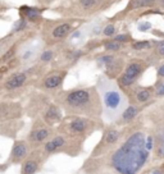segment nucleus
<instances>
[{"label":"nucleus","instance_id":"obj_1","mask_svg":"<svg viewBox=\"0 0 164 174\" xmlns=\"http://www.w3.org/2000/svg\"><path fill=\"white\" fill-rule=\"evenodd\" d=\"M149 152L145 133L135 130L109 154L107 168L118 174H137L149 159Z\"/></svg>","mask_w":164,"mask_h":174},{"label":"nucleus","instance_id":"obj_2","mask_svg":"<svg viewBox=\"0 0 164 174\" xmlns=\"http://www.w3.org/2000/svg\"><path fill=\"white\" fill-rule=\"evenodd\" d=\"M55 102L67 115H77L100 119L103 117V104L96 86L76 87L58 92Z\"/></svg>","mask_w":164,"mask_h":174},{"label":"nucleus","instance_id":"obj_3","mask_svg":"<svg viewBox=\"0 0 164 174\" xmlns=\"http://www.w3.org/2000/svg\"><path fill=\"white\" fill-rule=\"evenodd\" d=\"M96 89L100 94L103 104V115L108 122H117L124 109L130 105L128 97L112 78L100 76L96 82Z\"/></svg>","mask_w":164,"mask_h":174},{"label":"nucleus","instance_id":"obj_4","mask_svg":"<svg viewBox=\"0 0 164 174\" xmlns=\"http://www.w3.org/2000/svg\"><path fill=\"white\" fill-rule=\"evenodd\" d=\"M58 132L67 133L73 137L81 140H86L94 132L103 128V122L100 119L87 118V117H77V115H67L59 123Z\"/></svg>","mask_w":164,"mask_h":174},{"label":"nucleus","instance_id":"obj_5","mask_svg":"<svg viewBox=\"0 0 164 174\" xmlns=\"http://www.w3.org/2000/svg\"><path fill=\"white\" fill-rule=\"evenodd\" d=\"M85 140H81L67 133L58 132L50 140H48L42 145V151L46 156H51L55 154H65L68 156H78L84 151Z\"/></svg>","mask_w":164,"mask_h":174},{"label":"nucleus","instance_id":"obj_6","mask_svg":"<svg viewBox=\"0 0 164 174\" xmlns=\"http://www.w3.org/2000/svg\"><path fill=\"white\" fill-rule=\"evenodd\" d=\"M147 69V63L144 59H131L124 65L123 72L117 78V83L121 89H131L139 82L143 77L145 70Z\"/></svg>","mask_w":164,"mask_h":174},{"label":"nucleus","instance_id":"obj_7","mask_svg":"<svg viewBox=\"0 0 164 174\" xmlns=\"http://www.w3.org/2000/svg\"><path fill=\"white\" fill-rule=\"evenodd\" d=\"M123 136V130L117 129V128H107L104 130L99 143L95 146V149L91 152L90 159H97V157H103L105 155H109L110 152L118 147V145L121 143Z\"/></svg>","mask_w":164,"mask_h":174},{"label":"nucleus","instance_id":"obj_8","mask_svg":"<svg viewBox=\"0 0 164 174\" xmlns=\"http://www.w3.org/2000/svg\"><path fill=\"white\" fill-rule=\"evenodd\" d=\"M53 136H54L53 127L48 126L42 119H39V121H36L34 123L30 133L27 134V142L30 143L32 150L39 149V147H42V145L48 140H50Z\"/></svg>","mask_w":164,"mask_h":174},{"label":"nucleus","instance_id":"obj_9","mask_svg":"<svg viewBox=\"0 0 164 174\" xmlns=\"http://www.w3.org/2000/svg\"><path fill=\"white\" fill-rule=\"evenodd\" d=\"M114 3L116 0H76L73 9L77 17H90L108 9Z\"/></svg>","mask_w":164,"mask_h":174},{"label":"nucleus","instance_id":"obj_10","mask_svg":"<svg viewBox=\"0 0 164 174\" xmlns=\"http://www.w3.org/2000/svg\"><path fill=\"white\" fill-rule=\"evenodd\" d=\"M46 159L48 156L41 147L34 149L30 152V155L22 161L19 174H37L42 169Z\"/></svg>","mask_w":164,"mask_h":174},{"label":"nucleus","instance_id":"obj_11","mask_svg":"<svg viewBox=\"0 0 164 174\" xmlns=\"http://www.w3.org/2000/svg\"><path fill=\"white\" fill-rule=\"evenodd\" d=\"M65 76H67L65 69H54L41 78L39 87L45 92H55L62 89Z\"/></svg>","mask_w":164,"mask_h":174},{"label":"nucleus","instance_id":"obj_12","mask_svg":"<svg viewBox=\"0 0 164 174\" xmlns=\"http://www.w3.org/2000/svg\"><path fill=\"white\" fill-rule=\"evenodd\" d=\"M32 151V147L30 143L27 142V140H15L13 142V146L10 149L8 160H7V166L10 165H21L27 156L30 155Z\"/></svg>","mask_w":164,"mask_h":174},{"label":"nucleus","instance_id":"obj_13","mask_svg":"<svg viewBox=\"0 0 164 174\" xmlns=\"http://www.w3.org/2000/svg\"><path fill=\"white\" fill-rule=\"evenodd\" d=\"M97 63H99L100 65H103L104 68H105V72L109 78H110V76L113 74V78H118L119 74H121L123 72L124 69V59L119 58L117 55H103L100 56L99 59H97Z\"/></svg>","mask_w":164,"mask_h":174},{"label":"nucleus","instance_id":"obj_14","mask_svg":"<svg viewBox=\"0 0 164 174\" xmlns=\"http://www.w3.org/2000/svg\"><path fill=\"white\" fill-rule=\"evenodd\" d=\"M41 119L50 127L55 126V124H59L63 119L62 108L59 106L57 102L55 104H54V102H49L41 113Z\"/></svg>","mask_w":164,"mask_h":174},{"label":"nucleus","instance_id":"obj_15","mask_svg":"<svg viewBox=\"0 0 164 174\" xmlns=\"http://www.w3.org/2000/svg\"><path fill=\"white\" fill-rule=\"evenodd\" d=\"M28 77L30 74L27 73V70H25V72H15L5 79V82L3 83V89L5 91L19 90L22 87H25L26 83L28 82Z\"/></svg>","mask_w":164,"mask_h":174},{"label":"nucleus","instance_id":"obj_16","mask_svg":"<svg viewBox=\"0 0 164 174\" xmlns=\"http://www.w3.org/2000/svg\"><path fill=\"white\" fill-rule=\"evenodd\" d=\"M22 115V108L18 102H0V121L17 119Z\"/></svg>","mask_w":164,"mask_h":174},{"label":"nucleus","instance_id":"obj_17","mask_svg":"<svg viewBox=\"0 0 164 174\" xmlns=\"http://www.w3.org/2000/svg\"><path fill=\"white\" fill-rule=\"evenodd\" d=\"M73 32V22L65 21L55 24L50 31V36L53 40H63Z\"/></svg>","mask_w":164,"mask_h":174},{"label":"nucleus","instance_id":"obj_18","mask_svg":"<svg viewBox=\"0 0 164 174\" xmlns=\"http://www.w3.org/2000/svg\"><path fill=\"white\" fill-rule=\"evenodd\" d=\"M133 97L137 105L146 104L151 100V97L154 96V86L153 87H137L133 90Z\"/></svg>","mask_w":164,"mask_h":174},{"label":"nucleus","instance_id":"obj_19","mask_svg":"<svg viewBox=\"0 0 164 174\" xmlns=\"http://www.w3.org/2000/svg\"><path fill=\"white\" fill-rule=\"evenodd\" d=\"M139 113H140V108H139L137 104H130L127 108L124 109V111L122 113V115L119 117L117 123L119 124V126H122V124H128L137 117Z\"/></svg>","mask_w":164,"mask_h":174},{"label":"nucleus","instance_id":"obj_20","mask_svg":"<svg viewBox=\"0 0 164 174\" xmlns=\"http://www.w3.org/2000/svg\"><path fill=\"white\" fill-rule=\"evenodd\" d=\"M104 26L105 24H104V21H101V19H96V21L90 22L89 24L85 26L87 36H99V35H101Z\"/></svg>","mask_w":164,"mask_h":174},{"label":"nucleus","instance_id":"obj_21","mask_svg":"<svg viewBox=\"0 0 164 174\" xmlns=\"http://www.w3.org/2000/svg\"><path fill=\"white\" fill-rule=\"evenodd\" d=\"M22 10H23L26 18L28 19V21H31V22H36L37 19L40 18V15H41V12H40L39 9H36V8L23 7V8H22Z\"/></svg>","mask_w":164,"mask_h":174},{"label":"nucleus","instance_id":"obj_22","mask_svg":"<svg viewBox=\"0 0 164 174\" xmlns=\"http://www.w3.org/2000/svg\"><path fill=\"white\" fill-rule=\"evenodd\" d=\"M158 3V0H131L128 8L130 9H139V8H145L150 7V5Z\"/></svg>","mask_w":164,"mask_h":174},{"label":"nucleus","instance_id":"obj_23","mask_svg":"<svg viewBox=\"0 0 164 174\" xmlns=\"http://www.w3.org/2000/svg\"><path fill=\"white\" fill-rule=\"evenodd\" d=\"M153 136H154V140H156L158 145L164 146V121H162L159 124H156L155 134H153Z\"/></svg>","mask_w":164,"mask_h":174},{"label":"nucleus","instance_id":"obj_24","mask_svg":"<svg viewBox=\"0 0 164 174\" xmlns=\"http://www.w3.org/2000/svg\"><path fill=\"white\" fill-rule=\"evenodd\" d=\"M104 49H105L107 51H110V53H117L122 49V42H118L116 40L105 41L104 42Z\"/></svg>","mask_w":164,"mask_h":174},{"label":"nucleus","instance_id":"obj_25","mask_svg":"<svg viewBox=\"0 0 164 174\" xmlns=\"http://www.w3.org/2000/svg\"><path fill=\"white\" fill-rule=\"evenodd\" d=\"M153 55L155 58L160 59L164 58V40L163 41H156L154 44V51H153Z\"/></svg>","mask_w":164,"mask_h":174},{"label":"nucleus","instance_id":"obj_26","mask_svg":"<svg viewBox=\"0 0 164 174\" xmlns=\"http://www.w3.org/2000/svg\"><path fill=\"white\" fill-rule=\"evenodd\" d=\"M53 58H54V50H45V51H42L40 54V62L44 63V64H46V63H50L53 60Z\"/></svg>","mask_w":164,"mask_h":174},{"label":"nucleus","instance_id":"obj_27","mask_svg":"<svg viewBox=\"0 0 164 174\" xmlns=\"http://www.w3.org/2000/svg\"><path fill=\"white\" fill-rule=\"evenodd\" d=\"M154 96L156 97H164V79L158 81L154 86Z\"/></svg>","mask_w":164,"mask_h":174},{"label":"nucleus","instance_id":"obj_28","mask_svg":"<svg viewBox=\"0 0 164 174\" xmlns=\"http://www.w3.org/2000/svg\"><path fill=\"white\" fill-rule=\"evenodd\" d=\"M103 35L105 37H113L116 36V27H114L112 23L109 24H105L103 28Z\"/></svg>","mask_w":164,"mask_h":174},{"label":"nucleus","instance_id":"obj_29","mask_svg":"<svg viewBox=\"0 0 164 174\" xmlns=\"http://www.w3.org/2000/svg\"><path fill=\"white\" fill-rule=\"evenodd\" d=\"M150 46V41H137L132 44V49H135V50H144V49H149Z\"/></svg>","mask_w":164,"mask_h":174},{"label":"nucleus","instance_id":"obj_30","mask_svg":"<svg viewBox=\"0 0 164 174\" xmlns=\"http://www.w3.org/2000/svg\"><path fill=\"white\" fill-rule=\"evenodd\" d=\"M137 30L140 32H147L149 30H151V23L147 22V21H141L137 24Z\"/></svg>","mask_w":164,"mask_h":174},{"label":"nucleus","instance_id":"obj_31","mask_svg":"<svg viewBox=\"0 0 164 174\" xmlns=\"http://www.w3.org/2000/svg\"><path fill=\"white\" fill-rule=\"evenodd\" d=\"M35 55H36V50H35V49H27V50L23 53V55H22V59H23L25 62H28Z\"/></svg>","mask_w":164,"mask_h":174},{"label":"nucleus","instance_id":"obj_32","mask_svg":"<svg viewBox=\"0 0 164 174\" xmlns=\"http://www.w3.org/2000/svg\"><path fill=\"white\" fill-rule=\"evenodd\" d=\"M26 24H27V22H26V19H19V21H17L15 22V24H14V27H13V31H21V30H23L25 27H26Z\"/></svg>","mask_w":164,"mask_h":174},{"label":"nucleus","instance_id":"obj_33","mask_svg":"<svg viewBox=\"0 0 164 174\" xmlns=\"http://www.w3.org/2000/svg\"><path fill=\"white\" fill-rule=\"evenodd\" d=\"M94 174H118V173H116L114 170H112L110 168H100V169H96L95 172H94Z\"/></svg>","mask_w":164,"mask_h":174},{"label":"nucleus","instance_id":"obj_34","mask_svg":"<svg viewBox=\"0 0 164 174\" xmlns=\"http://www.w3.org/2000/svg\"><path fill=\"white\" fill-rule=\"evenodd\" d=\"M114 40L118 41V42H122V44H124V42H128V40H130V36H128V35H117L116 37H114Z\"/></svg>","mask_w":164,"mask_h":174},{"label":"nucleus","instance_id":"obj_35","mask_svg":"<svg viewBox=\"0 0 164 174\" xmlns=\"http://www.w3.org/2000/svg\"><path fill=\"white\" fill-rule=\"evenodd\" d=\"M156 155L159 157H164V146L163 145H158L156 147Z\"/></svg>","mask_w":164,"mask_h":174},{"label":"nucleus","instance_id":"obj_36","mask_svg":"<svg viewBox=\"0 0 164 174\" xmlns=\"http://www.w3.org/2000/svg\"><path fill=\"white\" fill-rule=\"evenodd\" d=\"M158 78H164V64H162L159 68H158Z\"/></svg>","mask_w":164,"mask_h":174},{"label":"nucleus","instance_id":"obj_37","mask_svg":"<svg viewBox=\"0 0 164 174\" xmlns=\"http://www.w3.org/2000/svg\"><path fill=\"white\" fill-rule=\"evenodd\" d=\"M7 72H8V67H5V65H2V67H0V79L3 78L4 73H7Z\"/></svg>","mask_w":164,"mask_h":174},{"label":"nucleus","instance_id":"obj_38","mask_svg":"<svg viewBox=\"0 0 164 174\" xmlns=\"http://www.w3.org/2000/svg\"><path fill=\"white\" fill-rule=\"evenodd\" d=\"M2 65H3V59L0 58V67H2Z\"/></svg>","mask_w":164,"mask_h":174},{"label":"nucleus","instance_id":"obj_39","mask_svg":"<svg viewBox=\"0 0 164 174\" xmlns=\"http://www.w3.org/2000/svg\"><path fill=\"white\" fill-rule=\"evenodd\" d=\"M162 174H164V164H163V166H162Z\"/></svg>","mask_w":164,"mask_h":174}]
</instances>
